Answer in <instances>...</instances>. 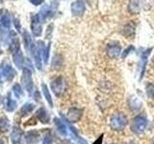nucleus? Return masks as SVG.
I'll return each mask as SVG.
<instances>
[{
  "mask_svg": "<svg viewBox=\"0 0 154 144\" xmlns=\"http://www.w3.org/2000/svg\"><path fill=\"white\" fill-rule=\"evenodd\" d=\"M65 86H66L65 80L61 76L56 78L54 81H52V83H51V88L53 90V92L57 96L62 95V93L65 91Z\"/></svg>",
  "mask_w": 154,
  "mask_h": 144,
  "instance_id": "nucleus-3",
  "label": "nucleus"
},
{
  "mask_svg": "<svg viewBox=\"0 0 154 144\" xmlns=\"http://www.w3.org/2000/svg\"><path fill=\"white\" fill-rule=\"evenodd\" d=\"M14 26L17 27V29L19 31L20 30V24H19V21H18V19H17V20H14Z\"/></svg>",
  "mask_w": 154,
  "mask_h": 144,
  "instance_id": "nucleus-29",
  "label": "nucleus"
},
{
  "mask_svg": "<svg viewBox=\"0 0 154 144\" xmlns=\"http://www.w3.org/2000/svg\"><path fill=\"white\" fill-rule=\"evenodd\" d=\"M127 123H128V121H127L126 115L122 112L113 113L111 115L110 121H109L111 129L114 130V131H118V132H120V131H122V130H124L125 127H126Z\"/></svg>",
  "mask_w": 154,
  "mask_h": 144,
  "instance_id": "nucleus-1",
  "label": "nucleus"
},
{
  "mask_svg": "<svg viewBox=\"0 0 154 144\" xmlns=\"http://www.w3.org/2000/svg\"><path fill=\"white\" fill-rule=\"evenodd\" d=\"M54 123L56 125L57 131L59 132L62 136H66L67 134V130H66V126L64 124V122L61 121L59 118H55L54 119Z\"/></svg>",
  "mask_w": 154,
  "mask_h": 144,
  "instance_id": "nucleus-14",
  "label": "nucleus"
},
{
  "mask_svg": "<svg viewBox=\"0 0 154 144\" xmlns=\"http://www.w3.org/2000/svg\"><path fill=\"white\" fill-rule=\"evenodd\" d=\"M82 110L78 108H71L69 112H67V120L70 122H77L79 121L82 116Z\"/></svg>",
  "mask_w": 154,
  "mask_h": 144,
  "instance_id": "nucleus-7",
  "label": "nucleus"
},
{
  "mask_svg": "<svg viewBox=\"0 0 154 144\" xmlns=\"http://www.w3.org/2000/svg\"><path fill=\"white\" fill-rule=\"evenodd\" d=\"M0 144H4V143H3V141H1V140H0Z\"/></svg>",
  "mask_w": 154,
  "mask_h": 144,
  "instance_id": "nucleus-30",
  "label": "nucleus"
},
{
  "mask_svg": "<svg viewBox=\"0 0 154 144\" xmlns=\"http://www.w3.org/2000/svg\"><path fill=\"white\" fill-rule=\"evenodd\" d=\"M25 140L28 144H35L40 140V134L37 131H30L26 134Z\"/></svg>",
  "mask_w": 154,
  "mask_h": 144,
  "instance_id": "nucleus-10",
  "label": "nucleus"
},
{
  "mask_svg": "<svg viewBox=\"0 0 154 144\" xmlns=\"http://www.w3.org/2000/svg\"><path fill=\"white\" fill-rule=\"evenodd\" d=\"M34 108H35L34 104L27 103L21 108V112H22V114H28V113H30L32 112V110H34Z\"/></svg>",
  "mask_w": 154,
  "mask_h": 144,
  "instance_id": "nucleus-20",
  "label": "nucleus"
},
{
  "mask_svg": "<svg viewBox=\"0 0 154 144\" xmlns=\"http://www.w3.org/2000/svg\"><path fill=\"white\" fill-rule=\"evenodd\" d=\"M22 131L18 127H14L12 134H11V139H12V142L14 144H19L21 141V138H22Z\"/></svg>",
  "mask_w": 154,
  "mask_h": 144,
  "instance_id": "nucleus-11",
  "label": "nucleus"
},
{
  "mask_svg": "<svg viewBox=\"0 0 154 144\" xmlns=\"http://www.w3.org/2000/svg\"><path fill=\"white\" fill-rule=\"evenodd\" d=\"M14 74H16V73H14V69L10 65H7L6 67H4V69H3V75L6 76V78L8 80H12L14 78Z\"/></svg>",
  "mask_w": 154,
  "mask_h": 144,
  "instance_id": "nucleus-19",
  "label": "nucleus"
},
{
  "mask_svg": "<svg viewBox=\"0 0 154 144\" xmlns=\"http://www.w3.org/2000/svg\"><path fill=\"white\" fill-rule=\"evenodd\" d=\"M113 144H115V143H113Z\"/></svg>",
  "mask_w": 154,
  "mask_h": 144,
  "instance_id": "nucleus-33",
  "label": "nucleus"
},
{
  "mask_svg": "<svg viewBox=\"0 0 154 144\" xmlns=\"http://www.w3.org/2000/svg\"><path fill=\"white\" fill-rule=\"evenodd\" d=\"M42 92L45 94V99L47 100L48 104H49L50 107H53V102H52V98H51V95H50V92L49 90H48V88L45 84H42Z\"/></svg>",
  "mask_w": 154,
  "mask_h": 144,
  "instance_id": "nucleus-17",
  "label": "nucleus"
},
{
  "mask_svg": "<svg viewBox=\"0 0 154 144\" xmlns=\"http://www.w3.org/2000/svg\"><path fill=\"white\" fill-rule=\"evenodd\" d=\"M14 94H16V96L17 97H21L22 96V94H23V90H22V88H21V86H19L18 84H17L16 86H14Z\"/></svg>",
  "mask_w": 154,
  "mask_h": 144,
  "instance_id": "nucleus-23",
  "label": "nucleus"
},
{
  "mask_svg": "<svg viewBox=\"0 0 154 144\" xmlns=\"http://www.w3.org/2000/svg\"><path fill=\"white\" fill-rule=\"evenodd\" d=\"M132 51H134V47L132 45H130L128 46L126 49H125L123 52H122V59H124V58H126L130 53H131Z\"/></svg>",
  "mask_w": 154,
  "mask_h": 144,
  "instance_id": "nucleus-24",
  "label": "nucleus"
},
{
  "mask_svg": "<svg viewBox=\"0 0 154 144\" xmlns=\"http://www.w3.org/2000/svg\"><path fill=\"white\" fill-rule=\"evenodd\" d=\"M70 10H71V13L73 16H82L85 11H86V5L85 3L82 1V0H76L73 3L71 4V7H70Z\"/></svg>",
  "mask_w": 154,
  "mask_h": 144,
  "instance_id": "nucleus-6",
  "label": "nucleus"
},
{
  "mask_svg": "<svg viewBox=\"0 0 154 144\" xmlns=\"http://www.w3.org/2000/svg\"><path fill=\"white\" fill-rule=\"evenodd\" d=\"M42 144H52V137H51L50 134H47V136H45V139H43Z\"/></svg>",
  "mask_w": 154,
  "mask_h": 144,
  "instance_id": "nucleus-26",
  "label": "nucleus"
},
{
  "mask_svg": "<svg viewBox=\"0 0 154 144\" xmlns=\"http://www.w3.org/2000/svg\"><path fill=\"white\" fill-rule=\"evenodd\" d=\"M9 128V120L6 117L0 118V129L2 131H7Z\"/></svg>",
  "mask_w": 154,
  "mask_h": 144,
  "instance_id": "nucleus-22",
  "label": "nucleus"
},
{
  "mask_svg": "<svg viewBox=\"0 0 154 144\" xmlns=\"http://www.w3.org/2000/svg\"><path fill=\"white\" fill-rule=\"evenodd\" d=\"M32 32L35 37H40L42 34V24H41V19L38 16H33L32 18Z\"/></svg>",
  "mask_w": 154,
  "mask_h": 144,
  "instance_id": "nucleus-9",
  "label": "nucleus"
},
{
  "mask_svg": "<svg viewBox=\"0 0 154 144\" xmlns=\"http://www.w3.org/2000/svg\"><path fill=\"white\" fill-rule=\"evenodd\" d=\"M153 144H154V141H153Z\"/></svg>",
  "mask_w": 154,
  "mask_h": 144,
  "instance_id": "nucleus-32",
  "label": "nucleus"
},
{
  "mask_svg": "<svg viewBox=\"0 0 154 144\" xmlns=\"http://www.w3.org/2000/svg\"><path fill=\"white\" fill-rule=\"evenodd\" d=\"M102 140H103V134H102V136H100L93 144H102Z\"/></svg>",
  "mask_w": 154,
  "mask_h": 144,
  "instance_id": "nucleus-28",
  "label": "nucleus"
},
{
  "mask_svg": "<svg viewBox=\"0 0 154 144\" xmlns=\"http://www.w3.org/2000/svg\"><path fill=\"white\" fill-rule=\"evenodd\" d=\"M1 23L4 27H9L10 26V19H9V16H5L2 17V20H1Z\"/></svg>",
  "mask_w": 154,
  "mask_h": 144,
  "instance_id": "nucleus-25",
  "label": "nucleus"
},
{
  "mask_svg": "<svg viewBox=\"0 0 154 144\" xmlns=\"http://www.w3.org/2000/svg\"><path fill=\"white\" fill-rule=\"evenodd\" d=\"M5 108H6L8 112H13L17 108V103L10 97H7L6 100H5Z\"/></svg>",
  "mask_w": 154,
  "mask_h": 144,
  "instance_id": "nucleus-18",
  "label": "nucleus"
},
{
  "mask_svg": "<svg viewBox=\"0 0 154 144\" xmlns=\"http://www.w3.org/2000/svg\"><path fill=\"white\" fill-rule=\"evenodd\" d=\"M152 51V47L148 48V49L144 50L141 54V61H140V68H141V73H140V80L143 79L144 71H146V65H147V60L148 56L150 55V52Z\"/></svg>",
  "mask_w": 154,
  "mask_h": 144,
  "instance_id": "nucleus-5",
  "label": "nucleus"
},
{
  "mask_svg": "<svg viewBox=\"0 0 154 144\" xmlns=\"http://www.w3.org/2000/svg\"><path fill=\"white\" fill-rule=\"evenodd\" d=\"M21 81L22 84L24 86L25 89L28 91L29 93L32 92L33 90V81H32V73L31 71L28 68H24L23 69V73L21 77Z\"/></svg>",
  "mask_w": 154,
  "mask_h": 144,
  "instance_id": "nucleus-4",
  "label": "nucleus"
},
{
  "mask_svg": "<svg viewBox=\"0 0 154 144\" xmlns=\"http://www.w3.org/2000/svg\"><path fill=\"white\" fill-rule=\"evenodd\" d=\"M141 11L140 0H130L128 4V12L132 14H138Z\"/></svg>",
  "mask_w": 154,
  "mask_h": 144,
  "instance_id": "nucleus-13",
  "label": "nucleus"
},
{
  "mask_svg": "<svg viewBox=\"0 0 154 144\" xmlns=\"http://www.w3.org/2000/svg\"><path fill=\"white\" fill-rule=\"evenodd\" d=\"M33 5H35V6H38V5H41L42 2H43V0H29Z\"/></svg>",
  "mask_w": 154,
  "mask_h": 144,
  "instance_id": "nucleus-27",
  "label": "nucleus"
},
{
  "mask_svg": "<svg viewBox=\"0 0 154 144\" xmlns=\"http://www.w3.org/2000/svg\"><path fill=\"white\" fill-rule=\"evenodd\" d=\"M147 127V119L144 115L139 114L135 116L132 120L131 124V130L134 134H143Z\"/></svg>",
  "mask_w": 154,
  "mask_h": 144,
  "instance_id": "nucleus-2",
  "label": "nucleus"
},
{
  "mask_svg": "<svg viewBox=\"0 0 154 144\" xmlns=\"http://www.w3.org/2000/svg\"><path fill=\"white\" fill-rule=\"evenodd\" d=\"M135 34V25L133 23H128L124 27V35L128 38H132Z\"/></svg>",
  "mask_w": 154,
  "mask_h": 144,
  "instance_id": "nucleus-16",
  "label": "nucleus"
},
{
  "mask_svg": "<svg viewBox=\"0 0 154 144\" xmlns=\"http://www.w3.org/2000/svg\"><path fill=\"white\" fill-rule=\"evenodd\" d=\"M69 144H73V143H69Z\"/></svg>",
  "mask_w": 154,
  "mask_h": 144,
  "instance_id": "nucleus-31",
  "label": "nucleus"
},
{
  "mask_svg": "<svg viewBox=\"0 0 154 144\" xmlns=\"http://www.w3.org/2000/svg\"><path fill=\"white\" fill-rule=\"evenodd\" d=\"M122 53V47L118 43L115 44H109L107 47V54L112 59H117Z\"/></svg>",
  "mask_w": 154,
  "mask_h": 144,
  "instance_id": "nucleus-8",
  "label": "nucleus"
},
{
  "mask_svg": "<svg viewBox=\"0 0 154 144\" xmlns=\"http://www.w3.org/2000/svg\"><path fill=\"white\" fill-rule=\"evenodd\" d=\"M146 95L147 97L154 99V84L149 83L146 85Z\"/></svg>",
  "mask_w": 154,
  "mask_h": 144,
  "instance_id": "nucleus-21",
  "label": "nucleus"
},
{
  "mask_svg": "<svg viewBox=\"0 0 154 144\" xmlns=\"http://www.w3.org/2000/svg\"><path fill=\"white\" fill-rule=\"evenodd\" d=\"M14 62L18 68H21L22 64H23V57H22L20 50H18V51L14 53Z\"/></svg>",
  "mask_w": 154,
  "mask_h": 144,
  "instance_id": "nucleus-15",
  "label": "nucleus"
},
{
  "mask_svg": "<svg viewBox=\"0 0 154 144\" xmlns=\"http://www.w3.org/2000/svg\"><path fill=\"white\" fill-rule=\"evenodd\" d=\"M37 117L38 118V120H40L41 122L42 123H48L49 122V120H50V117H49V114H48V112H46V110L45 108H41V109H38L37 110Z\"/></svg>",
  "mask_w": 154,
  "mask_h": 144,
  "instance_id": "nucleus-12",
  "label": "nucleus"
}]
</instances>
